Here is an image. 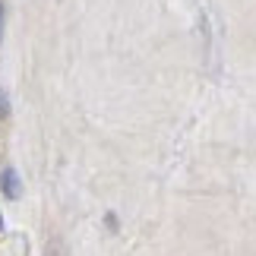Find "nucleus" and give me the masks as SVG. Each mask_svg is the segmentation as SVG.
Segmentation results:
<instances>
[{"instance_id": "obj_1", "label": "nucleus", "mask_w": 256, "mask_h": 256, "mask_svg": "<svg viewBox=\"0 0 256 256\" xmlns=\"http://www.w3.org/2000/svg\"><path fill=\"white\" fill-rule=\"evenodd\" d=\"M4 193L10 196V200H16V196H19V177H16V171H6L4 174Z\"/></svg>"}, {"instance_id": "obj_2", "label": "nucleus", "mask_w": 256, "mask_h": 256, "mask_svg": "<svg viewBox=\"0 0 256 256\" xmlns=\"http://www.w3.org/2000/svg\"><path fill=\"white\" fill-rule=\"evenodd\" d=\"M0 224H4V222H0Z\"/></svg>"}]
</instances>
